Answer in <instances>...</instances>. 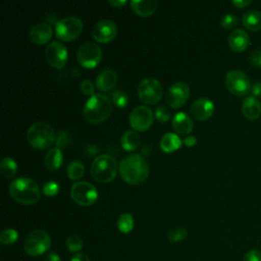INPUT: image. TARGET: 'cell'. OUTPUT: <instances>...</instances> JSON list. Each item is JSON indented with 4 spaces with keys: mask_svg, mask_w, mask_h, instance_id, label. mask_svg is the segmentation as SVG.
Returning a JSON list of instances; mask_svg holds the SVG:
<instances>
[{
    "mask_svg": "<svg viewBox=\"0 0 261 261\" xmlns=\"http://www.w3.org/2000/svg\"><path fill=\"white\" fill-rule=\"evenodd\" d=\"M118 166L115 158L111 155H100L95 158L91 165L92 177L101 184L113 180L117 174Z\"/></svg>",
    "mask_w": 261,
    "mask_h": 261,
    "instance_id": "obj_5",
    "label": "cell"
},
{
    "mask_svg": "<svg viewBox=\"0 0 261 261\" xmlns=\"http://www.w3.org/2000/svg\"><path fill=\"white\" fill-rule=\"evenodd\" d=\"M249 61L256 67H261V50H253L249 54Z\"/></svg>",
    "mask_w": 261,
    "mask_h": 261,
    "instance_id": "obj_40",
    "label": "cell"
},
{
    "mask_svg": "<svg viewBox=\"0 0 261 261\" xmlns=\"http://www.w3.org/2000/svg\"><path fill=\"white\" fill-rule=\"evenodd\" d=\"M80 90L81 92L86 95V96H94V91H95V88H94V85L93 83L90 81V80H84L81 85H80Z\"/></svg>",
    "mask_w": 261,
    "mask_h": 261,
    "instance_id": "obj_38",
    "label": "cell"
},
{
    "mask_svg": "<svg viewBox=\"0 0 261 261\" xmlns=\"http://www.w3.org/2000/svg\"><path fill=\"white\" fill-rule=\"evenodd\" d=\"M120 144L125 151H135L140 146V137L136 130H126L121 136Z\"/></svg>",
    "mask_w": 261,
    "mask_h": 261,
    "instance_id": "obj_26",
    "label": "cell"
},
{
    "mask_svg": "<svg viewBox=\"0 0 261 261\" xmlns=\"http://www.w3.org/2000/svg\"><path fill=\"white\" fill-rule=\"evenodd\" d=\"M108 3L112 6V7H115V8H120L122 6H124L127 2L125 0H109Z\"/></svg>",
    "mask_w": 261,
    "mask_h": 261,
    "instance_id": "obj_44",
    "label": "cell"
},
{
    "mask_svg": "<svg viewBox=\"0 0 261 261\" xmlns=\"http://www.w3.org/2000/svg\"><path fill=\"white\" fill-rule=\"evenodd\" d=\"M163 95V88L155 77H146L138 86V96L140 100L148 105L158 103Z\"/></svg>",
    "mask_w": 261,
    "mask_h": 261,
    "instance_id": "obj_7",
    "label": "cell"
},
{
    "mask_svg": "<svg viewBox=\"0 0 261 261\" xmlns=\"http://www.w3.org/2000/svg\"><path fill=\"white\" fill-rule=\"evenodd\" d=\"M16 170H17V165L12 158L5 157L2 159L0 163V171H1V174L6 179L12 178L15 175Z\"/></svg>",
    "mask_w": 261,
    "mask_h": 261,
    "instance_id": "obj_27",
    "label": "cell"
},
{
    "mask_svg": "<svg viewBox=\"0 0 261 261\" xmlns=\"http://www.w3.org/2000/svg\"><path fill=\"white\" fill-rule=\"evenodd\" d=\"M53 36V31L50 24L46 22H40L31 28L29 32V39L36 45L47 44Z\"/></svg>",
    "mask_w": 261,
    "mask_h": 261,
    "instance_id": "obj_17",
    "label": "cell"
},
{
    "mask_svg": "<svg viewBox=\"0 0 261 261\" xmlns=\"http://www.w3.org/2000/svg\"><path fill=\"white\" fill-rule=\"evenodd\" d=\"M70 261H90V258L84 253H77L71 258Z\"/></svg>",
    "mask_w": 261,
    "mask_h": 261,
    "instance_id": "obj_45",
    "label": "cell"
},
{
    "mask_svg": "<svg viewBox=\"0 0 261 261\" xmlns=\"http://www.w3.org/2000/svg\"><path fill=\"white\" fill-rule=\"evenodd\" d=\"M8 190L13 200L22 205H33L41 196L38 184L30 177H18L12 180Z\"/></svg>",
    "mask_w": 261,
    "mask_h": 261,
    "instance_id": "obj_2",
    "label": "cell"
},
{
    "mask_svg": "<svg viewBox=\"0 0 261 261\" xmlns=\"http://www.w3.org/2000/svg\"><path fill=\"white\" fill-rule=\"evenodd\" d=\"M224 84L228 92L231 94L243 97L251 92V82L249 76L242 70H229L224 77Z\"/></svg>",
    "mask_w": 261,
    "mask_h": 261,
    "instance_id": "obj_9",
    "label": "cell"
},
{
    "mask_svg": "<svg viewBox=\"0 0 261 261\" xmlns=\"http://www.w3.org/2000/svg\"><path fill=\"white\" fill-rule=\"evenodd\" d=\"M118 171L122 179L129 185H140L149 175V165L144 157L139 154H130L122 158L118 165Z\"/></svg>",
    "mask_w": 261,
    "mask_h": 261,
    "instance_id": "obj_1",
    "label": "cell"
},
{
    "mask_svg": "<svg viewBox=\"0 0 261 261\" xmlns=\"http://www.w3.org/2000/svg\"><path fill=\"white\" fill-rule=\"evenodd\" d=\"M70 143V137L69 135L63 130V129H60L56 135H55V146L56 148H64V147H67Z\"/></svg>",
    "mask_w": 261,
    "mask_h": 261,
    "instance_id": "obj_34",
    "label": "cell"
},
{
    "mask_svg": "<svg viewBox=\"0 0 261 261\" xmlns=\"http://www.w3.org/2000/svg\"><path fill=\"white\" fill-rule=\"evenodd\" d=\"M188 236V231L184 227H175L168 231V240L171 243H177L184 241Z\"/></svg>",
    "mask_w": 261,
    "mask_h": 261,
    "instance_id": "obj_33",
    "label": "cell"
},
{
    "mask_svg": "<svg viewBox=\"0 0 261 261\" xmlns=\"http://www.w3.org/2000/svg\"><path fill=\"white\" fill-rule=\"evenodd\" d=\"M237 8H245L246 6H248L249 4L252 3L251 0H233L231 2Z\"/></svg>",
    "mask_w": 261,
    "mask_h": 261,
    "instance_id": "obj_43",
    "label": "cell"
},
{
    "mask_svg": "<svg viewBox=\"0 0 261 261\" xmlns=\"http://www.w3.org/2000/svg\"><path fill=\"white\" fill-rule=\"evenodd\" d=\"M129 4L133 11L142 17L151 16L158 6L157 1L155 0H135L130 1Z\"/></svg>",
    "mask_w": 261,
    "mask_h": 261,
    "instance_id": "obj_22",
    "label": "cell"
},
{
    "mask_svg": "<svg viewBox=\"0 0 261 261\" xmlns=\"http://www.w3.org/2000/svg\"><path fill=\"white\" fill-rule=\"evenodd\" d=\"M130 127L136 132H145L149 129L154 120L153 111L144 105L135 107L128 117Z\"/></svg>",
    "mask_w": 261,
    "mask_h": 261,
    "instance_id": "obj_12",
    "label": "cell"
},
{
    "mask_svg": "<svg viewBox=\"0 0 261 261\" xmlns=\"http://www.w3.org/2000/svg\"><path fill=\"white\" fill-rule=\"evenodd\" d=\"M59 192V185L55 181H48L43 186V193L48 197H53Z\"/></svg>",
    "mask_w": 261,
    "mask_h": 261,
    "instance_id": "obj_37",
    "label": "cell"
},
{
    "mask_svg": "<svg viewBox=\"0 0 261 261\" xmlns=\"http://www.w3.org/2000/svg\"><path fill=\"white\" fill-rule=\"evenodd\" d=\"M135 225V220L132 214L129 213H123L119 216L117 220V227L120 232L122 233H128L133 230Z\"/></svg>",
    "mask_w": 261,
    "mask_h": 261,
    "instance_id": "obj_29",
    "label": "cell"
},
{
    "mask_svg": "<svg viewBox=\"0 0 261 261\" xmlns=\"http://www.w3.org/2000/svg\"><path fill=\"white\" fill-rule=\"evenodd\" d=\"M197 143V138L195 136H188L184 139L182 144H185L187 147H193Z\"/></svg>",
    "mask_w": 261,
    "mask_h": 261,
    "instance_id": "obj_42",
    "label": "cell"
},
{
    "mask_svg": "<svg viewBox=\"0 0 261 261\" xmlns=\"http://www.w3.org/2000/svg\"><path fill=\"white\" fill-rule=\"evenodd\" d=\"M117 82V73L113 69H104L96 77V87L102 92L110 91Z\"/></svg>",
    "mask_w": 261,
    "mask_h": 261,
    "instance_id": "obj_21",
    "label": "cell"
},
{
    "mask_svg": "<svg viewBox=\"0 0 261 261\" xmlns=\"http://www.w3.org/2000/svg\"><path fill=\"white\" fill-rule=\"evenodd\" d=\"M62 152L59 148H52L50 149L46 156H45V159H44V163H45V166L51 170V171H55L57 170L61 164H62Z\"/></svg>",
    "mask_w": 261,
    "mask_h": 261,
    "instance_id": "obj_25",
    "label": "cell"
},
{
    "mask_svg": "<svg viewBox=\"0 0 261 261\" xmlns=\"http://www.w3.org/2000/svg\"><path fill=\"white\" fill-rule=\"evenodd\" d=\"M117 35V27L110 19H102L96 22L92 29V37L98 43H109Z\"/></svg>",
    "mask_w": 261,
    "mask_h": 261,
    "instance_id": "obj_15",
    "label": "cell"
},
{
    "mask_svg": "<svg viewBox=\"0 0 261 261\" xmlns=\"http://www.w3.org/2000/svg\"><path fill=\"white\" fill-rule=\"evenodd\" d=\"M190 111L196 120L204 121L212 116L214 112V104L210 99L200 97L193 102Z\"/></svg>",
    "mask_w": 261,
    "mask_h": 261,
    "instance_id": "obj_16",
    "label": "cell"
},
{
    "mask_svg": "<svg viewBox=\"0 0 261 261\" xmlns=\"http://www.w3.org/2000/svg\"><path fill=\"white\" fill-rule=\"evenodd\" d=\"M83 32V21L76 16H67L56 22L55 35L60 41L70 42Z\"/></svg>",
    "mask_w": 261,
    "mask_h": 261,
    "instance_id": "obj_8",
    "label": "cell"
},
{
    "mask_svg": "<svg viewBox=\"0 0 261 261\" xmlns=\"http://www.w3.org/2000/svg\"><path fill=\"white\" fill-rule=\"evenodd\" d=\"M243 261H261V251L257 249L249 250L245 254Z\"/></svg>",
    "mask_w": 261,
    "mask_h": 261,
    "instance_id": "obj_39",
    "label": "cell"
},
{
    "mask_svg": "<svg viewBox=\"0 0 261 261\" xmlns=\"http://www.w3.org/2000/svg\"><path fill=\"white\" fill-rule=\"evenodd\" d=\"M66 248L69 252L77 254V252L83 248V240L76 234H71L66 240Z\"/></svg>",
    "mask_w": 261,
    "mask_h": 261,
    "instance_id": "obj_31",
    "label": "cell"
},
{
    "mask_svg": "<svg viewBox=\"0 0 261 261\" xmlns=\"http://www.w3.org/2000/svg\"><path fill=\"white\" fill-rule=\"evenodd\" d=\"M190 96V88L184 82H176L172 84L166 93V103L171 108H179L188 101Z\"/></svg>",
    "mask_w": 261,
    "mask_h": 261,
    "instance_id": "obj_14",
    "label": "cell"
},
{
    "mask_svg": "<svg viewBox=\"0 0 261 261\" xmlns=\"http://www.w3.org/2000/svg\"><path fill=\"white\" fill-rule=\"evenodd\" d=\"M182 141L173 133H166L160 140V149L165 153H171L181 147Z\"/></svg>",
    "mask_w": 261,
    "mask_h": 261,
    "instance_id": "obj_24",
    "label": "cell"
},
{
    "mask_svg": "<svg viewBox=\"0 0 261 261\" xmlns=\"http://www.w3.org/2000/svg\"><path fill=\"white\" fill-rule=\"evenodd\" d=\"M172 128L178 135H189L193 130V120L192 118L185 112L176 113L171 120Z\"/></svg>",
    "mask_w": 261,
    "mask_h": 261,
    "instance_id": "obj_19",
    "label": "cell"
},
{
    "mask_svg": "<svg viewBox=\"0 0 261 261\" xmlns=\"http://www.w3.org/2000/svg\"><path fill=\"white\" fill-rule=\"evenodd\" d=\"M51 246V238L44 229H35L31 231L23 243L24 252L33 257L46 253Z\"/></svg>",
    "mask_w": 261,
    "mask_h": 261,
    "instance_id": "obj_6",
    "label": "cell"
},
{
    "mask_svg": "<svg viewBox=\"0 0 261 261\" xmlns=\"http://www.w3.org/2000/svg\"><path fill=\"white\" fill-rule=\"evenodd\" d=\"M112 111V103L103 94H95L84 105V118L90 123H101L106 120Z\"/></svg>",
    "mask_w": 261,
    "mask_h": 261,
    "instance_id": "obj_3",
    "label": "cell"
},
{
    "mask_svg": "<svg viewBox=\"0 0 261 261\" xmlns=\"http://www.w3.org/2000/svg\"><path fill=\"white\" fill-rule=\"evenodd\" d=\"M155 117L159 122H167L170 119V112L169 110L163 106V105H159L156 107L155 109Z\"/></svg>",
    "mask_w": 261,
    "mask_h": 261,
    "instance_id": "obj_36",
    "label": "cell"
},
{
    "mask_svg": "<svg viewBox=\"0 0 261 261\" xmlns=\"http://www.w3.org/2000/svg\"><path fill=\"white\" fill-rule=\"evenodd\" d=\"M111 100L112 103L117 107V108H124L128 104V97L125 93L121 91H115L114 93L111 94Z\"/></svg>",
    "mask_w": 261,
    "mask_h": 261,
    "instance_id": "obj_32",
    "label": "cell"
},
{
    "mask_svg": "<svg viewBox=\"0 0 261 261\" xmlns=\"http://www.w3.org/2000/svg\"><path fill=\"white\" fill-rule=\"evenodd\" d=\"M45 261H62L60 256L54 252H50L46 258H45Z\"/></svg>",
    "mask_w": 261,
    "mask_h": 261,
    "instance_id": "obj_46",
    "label": "cell"
},
{
    "mask_svg": "<svg viewBox=\"0 0 261 261\" xmlns=\"http://www.w3.org/2000/svg\"><path fill=\"white\" fill-rule=\"evenodd\" d=\"M18 239V232L13 228H6L0 233V242L3 245H11Z\"/></svg>",
    "mask_w": 261,
    "mask_h": 261,
    "instance_id": "obj_30",
    "label": "cell"
},
{
    "mask_svg": "<svg viewBox=\"0 0 261 261\" xmlns=\"http://www.w3.org/2000/svg\"><path fill=\"white\" fill-rule=\"evenodd\" d=\"M76 58L79 63L88 69L96 67L102 59L101 48L92 42H86L82 44L76 52Z\"/></svg>",
    "mask_w": 261,
    "mask_h": 261,
    "instance_id": "obj_11",
    "label": "cell"
},
{
    "mask_svg": "<svg viewBox=\"0 0 261 261\" xmlns=\"http://www.w3.org/2000/svg\"><path fill=\"white\" fill-rule=\"evenodd\" d=\"M251 93L253 97H261V82H257L251 88Z\"/></svg>",
    "mask_w": 261,
    "mask_h": 261,
    "instance_id": "obj_41",
    "label": "cell"
},
{
    "mask_svg": "<svg viewBox=\"0 0 261 261\" xmlns=\"http://www.w3.org/2000/svg\"><path fill=\"white\" fill-rule=\"evenodd\" d=\"M29 144L38 150L49 149L55 142V133L51 125L46 122L32 124L27 133Z\"/></svg>",
    "mask_w": 261,
    "mask_h": 261,
    "instance_id": "obj_4",
    "label": "cell"
},
{
    "mask_svg": "<svg viewBox=\"0 0 261 261\" xmlns=\"http://www.w3.org/2000/svg\"><path fill=\"white\" fill-rule=\"evenodd\" d=\"M85 173V166L79 160H72L67 166V175L71 180L80 179Z\"/></svg>",
    "mask_w": 261,
    "mask_h": 261,
    "instance_id": "obj_28",
    "label": "cell"
},
{
    "mask_svg": "<svg viewBox=\"0 0 261 261\" xmlns=\"http://www.w3.org/2000/svg\"><path fill=\"white\" fill-rule=\"evenodd\" d=\"M45 57L49 65L56 69H60L65 65L68 53L66 47L62 43L54 41L46 47Z\"/></svg>",
    "mask_w": 261,
    "mask_h": 261,
    "instance_id": "obj_13",
    "label": "cell"
},
{
    "mask_svg": "<svg viewBox=\"0 0 261 261\" xmlns=\"http://www.w3.org/2000/svg\"><path fill=\"white\" fill-rule=\"evenodd\" d=\"M239 19L236 15L227 13L224 14L220 20V25L225 30H231L238 25Z\"/></svg>",
    "mask_w": 261,
    "mask_h": 261,
    "instance_id": "obj_35",
    "label": "cell"
},
{
    "mask_svg": "<svg viewBox=\"0 0 261 261\" xmlns=\"http://www.w3.org/2000/svg\"><path fill=\"white\" fill-rule=\"evenodd\" d=\"M250 44V38L248 33L242 29L234 30L228 37V45L234 52L245 51Z\"/></svg>",
    "mask_w": 261,
    "mask_h": 261,
    "instance_id": "obj_18",
    "label": "cell"
},
{
    "mask_svg": "<svg viewBox=\"0 0 261 261\" xmlns=\"http://www.w3.org/2000/svg\"><path fill=\"white\" fill-rule=\"evenodd\" d=\"M241 109L243 115L250 120H255L261 115V103L253 96L244 99Z\"/></svg>",
    "mask_w": 261,
    "mask_h": 261,
    "instance_id": "obj_20",
    "label": "cell"
},
{
    "mask_svg": "<svg viewBox=\"0 0 261 261\" xmlns=\"http://www.w3.org/2000/svg\"><path fill=\"white\" fill-rule=\"evenodd\" d=\"M70 198L77 205L90 206L98 199V191L88 181H77L71 186Z\"/></svg>",
    "mask_w": 261,
    "mask_h": 261,
    "instance_id": "obj_10",
    "label": "cell"
},
{
    "mask_svg": "<svg viewBox=\"0 0 261 261\" xmlns=\"http://www.w3.org/2000/svg\"><path fill=\"white\" fill-rule=\"evenodd\" d=\"M242 22L243 25L251 32L261 31V11L256 9L248 10L244 13Z\"/></svg>",
    "mask_w": 261,
    "mask_h": 261,
    "instance_id": "obj_23",
    "label": "cell"
}]
</instances>
